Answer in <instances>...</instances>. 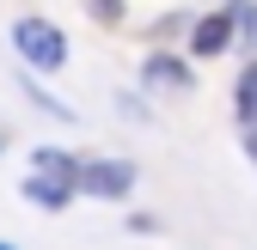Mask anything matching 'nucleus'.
Returning a JSON list of instances; mask_svg holds the SVG:
<instances>
[{"mask_svg":"<svg viewBox=\"0 0 257 250\" xmlns=\"http://www.w3.org/2000/svg\"><path fill=\"white\" fill-rule=\"evenodd\" d=\"M25 196L37 208H68L80 196V159H68L61 146H37L31 152V171H25Z\"/></svg>","mask_w":257,"mask_h":250,"instance_id":"nucleus-1","label":"nucleus"},{"mask_svg":"<svg viewBox=\"0 0 257 250\" xmlns=\"http://www.w3.org/2000/svg\"><path fill=\"white\" fill-rule=\"evenodd\" d=\"M13 49L25 55V68H43V74H55L61 61H68V37H61L49 18H37V12L13 24Z\"/></svg>","mask_w":257,"mask_h":250,"instance_id":"nucleus-2","label":"nucleus"},{"mask_svg":"<svg viewBox=\"0 0 257 250\" xmlns=\"http://www.w3.org/2000/svg\"><path fill=\"white\" fill-rule=\"evenodd\" d=\"M128 190H135V165L128 159H86L80 165V196H92V202H128Z\"/></svg>","mask_w":257,"mask_h":250,"instance_id":"nucleus-3","label":"nucleus"},{"mask_svg":"<svg viewBox=\"0 0 257 250\" xmlns=\"http://www.w3.org/2000/svg\"><path fill=\"white\" fill-rule=\"evenodd\" d=\"M147 92H166V98H178V92H190V68L178 55H147V68H141Z\"/></svg>","mask_w":257,"mask_h":250,"instance_id":"nucleus-4","label":"nucleus"},{"mask_svg":"<svg viewBox=\"0 0 257 250\" xmlns=\"http://www.w3.org/2000/svg\"><path fill=\"white\" fill-rule=\"evenodd\" d=\"M227 43H233V12L196 18V30H190V55H227Z\"/></svg>","mask_w":257,"mask_h":250,"instance_id":"nucleus-5","label":"nucleus"},{"mask_svg":"<svg viewBox=\"0 0 257 250\" xmlns=\"http://www.w3.org/2000/svg\"><path fill=\"white\" fill-rule=\"evenodd\" d=\"M233 110H239L245 128H257V61L239 74V86H233Z\"/></svg>","mask_w":257,"mask_h":250,"instance_id":"nucleus-6","label":"nucleus"},{"mask_svg":"<svg viewBox=\"0 0 257 250\" xmlns=\"http://www.w3.org/2000/svg\"><path fill=\"white\" fill-rule=\"evenodd\" d=\"M233 37H245V49H257V0H233Z\"/></svg>","mask_w":257,"mask_h":250,"instance_id":"nucleus-7","label":"nucleus"},{"mask_svg":"<svg viewBox=\"0 0 257 250\" xmlns=\"http://www.w3.org/2000/svg\"><path fill=\"white\" fill-rule=\"evenodd\" d=\"M86 6H92V18H104V24L122 18V0H86Z\"/></svg>","mask_w":257,"mask_h":250,"instance_id":"nucleus-8","label":"nucleus"},{"mask_svg":"<svg viewBox=\"0 0 257 250\" xmlns=\"http://www.w3.org/2000/svg\"><path fill=\"white\" fill-rule=\"evenodd\" d=\"M245 152H251V159H257V128H251V134H245Z\"/></svg>","mask_w":257,"mask_h":250,"instance_id":"nucleus-9","label":"nucleus"},{"mask_svg":"<svg viewBox=\"0 0 257 250\" xmlns=\"http://www.w3.org/2000/svg\"><path fill=\"white\" fill-rule=\"evenodd\" d=\"M0 250H13V244H0Z\"/></svg>","mask_w":257,"mask_h":250,"instance_id":"nucleus-10","label":"nucleus"}]
</instances>
